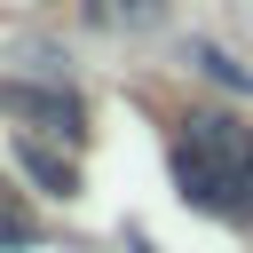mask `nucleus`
<instances>
[{
  "label": "nucleus",
  "instance_id": "f257e3e1",
  "mask_svg": "<svg viewBox=\"0 0 253 253\" xmlns=\"http://www.w3.org/2000/svg\"><path fill=\"white\" fill-rule=\"evenodd\" d=\"M174 182L213 221H253V134L221 111H190L174 134Z\"/></svg>",
  "mask_w": 253,
  "mask_h": 253
},
{
  "label": "nucleus",
  "instance_id": "f03ea898",
  "mask_svg": "<svg viewBox=\"0 0 253 253\" xmlns=\"http://www.w3.org/2000/svg\"><path fill=\"white\" fill-rule=\"evenodd\" d=\"M0 111H8V119H32V126H55V134H79V103H71L63 87H24V79H8V87H0Z\"/></svg>",
  "mask_w": 253,
  "mask_h": 253
},
{
  "label": "nucleus",
  "instance_id": "7ed1b4c3",
  "mask_svg": "<svg viewBox=\"0 0 253 253\" xmlns=\"http://www.w3.org/2000/svg\"><path fill=\"white\" fill-rule=\"evenodd\" d=\"M16 166H24L40 190H55V198H71V190H79V166H71V158H55V150H40L32 134L16 142Z\"/></svg>",
  "mask_w": 253,
  "mask_h": 253
},
{
  "label": "nucleus",
  "instance_id": "20e7f679",
  "mask_svg": "<svg viewBox=\"0 0 253 253\" xmlns=\"http://www.w3.org/2000/svg\"><path fill=\"white\" fill-rule=\"evenodd\" d=\"M87 24H103V32H150V24H166V0H87Z\"/></svg>",
  "mask_w": 253,
  "mask_h": 253
},
{
  "label": "nucleus",
  "instance_id": "39448f33",
  "mask_svg": "<svg viewBox=\"0 0 253 253\" xmlns=\"http://www.w3.org/2000/svg\"><path fill=\"white\" fill-rule=\"evenodd\" d=\"M190 55H198V71H206V79H221V87H237V95H253V71H237V63H229L221 47H206V40H198Z\"/></svg>",
  "mask_w": 253,
  "mask_h": 253
},
{
  "label": "nucleus",
  "instance_id": "423d86ee",
  "mask_svg": "<svg viewBox=\"0 0 253 253\" xmlns=\"http://www.w3.org/2000/svg\"><path fill=\"white\" fill-rule=\"evenodd\" d=\"M0 237H8V229H0Z\"/></svg>",
  "mask_w": 253,
  "mask_h": 253
}]
</instances>
